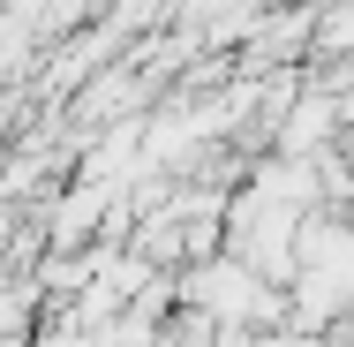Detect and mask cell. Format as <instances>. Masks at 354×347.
<instances>
[]
</instances>
